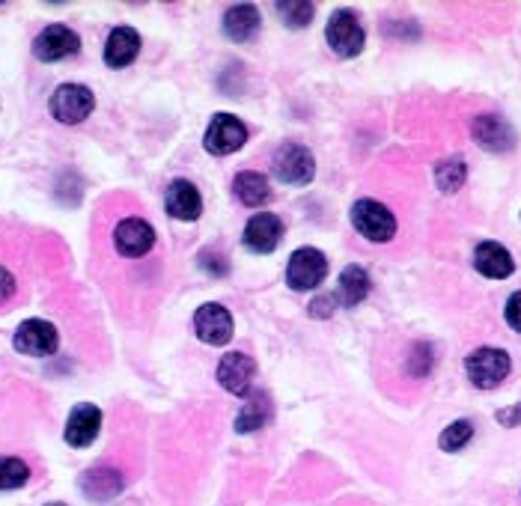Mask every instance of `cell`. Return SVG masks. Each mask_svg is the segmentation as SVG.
<instances>
[{
    "label": "cell",
    "instance_id": "cell-1",
    "mask_svg": "<svg viewBox=\"0 0 521 506\" xmlns=\"http://www.w3.org/2000/svg\"><path fill=\"white\" fill-rule=\"evenodd\" d=\"M96 108V96L90 87L84 84H60L54 93H51V102H48V111L57 123L63 126H78L84 123Z\"/></svg>",
    "mask_w": 521,
    "mask_h": 506
},
{
    "label": "cell",
    "instance_id": "cell-2",
    "mask_svg": "<svg viewBox=\"0 0 521 506\" xmlns=\"http://www.w3.org/2000/svg\"><path fill=\"white\" fill-rule=\"evenodd\" d=\"M510 367H513L510 355L504 349H492V346H483L465 358V373H468L471 384L480 390L501 387L504 379L510 376Z\"/></svg>",
    "mask_w": 521,
    "mask_h": 506
},
{
    "label": "cell",
    "instance_id": "cell-3",
    "mask_svg": "<svg viewBox=\"0 0 521 506\" xmlns=\"http://www.w3.org/2000/svg\"><path fill=\"white\" fill-rule=\"evenodd\" d=\"M352 224L364 239L379 242V245L391 242L396 236V218H393L391 209L379 200H358L352 206Z\"/></svg>",
    "mask_w": 521,
    "mask_h": 506
},
{
    "label": "cell",
    "instance_id": "cell-4",
    "mask_svg": "<svg viewBox=\"0 0 521 506\" xmlns=\"http://www.w3.org/2000/svg\"><path fill=\"white\" fill-rule=\"evenodd\" d=\"M325 39L337 57H358L367 45V33H364L361 21L349 9H340L331 15V21L325 27Z\"/></svg>",
    "mask_w": 521,
    "mask_h": 506
},
{
    "label": "cell",
    "instance_id": "cell-5",
    "mask_svg": "<svg viewBox=\"0 0 521 506\" xmlns=\"http://www.w3.org/2000/svg\"><path fill=\"white\" fill-rule=\"evenodd\" d=\"M271 170L280 182L286 185H307L316 173V161L310 155L307 146L301 143H283L274 158H271Z\"/></svg>",
    "mask_w": 521,
    "mask_h": 506
},
{
    "label": "cell",
    "instance_id": "cell-6",
    "mask_svg": "<svg viewBox=\"0 0 521 506\" xmlns=\"http://www.w3.org/2000/svg\"><path fill=\"white\" fill-rule=\"evenodd\" d=\"M12 346H15V352L30 355V358H48V355L57 352L60 334L45 319H27V322L18 325V331L12 337Z\"/></svg>",
    "mask_w": 521,
    "mask_h": 506
},
{
    "label": "cell",
    "instance_id": "cell-7",
    "mask_svg": "<svg viewBox=\"0 0 521 506\" xmlns=\"http://www.w3.org/2000/svg\"><path fill=\"white\" fill-rule=\"evenodd\" d=\"M328 274V259L319 248H301L289 256V265H286V283L295 289V292H307V289H316Z\"/></svg>",
    "mask_w": 521,
    "mask_h": 506
},
{
    "label": "cell",
    "instance_id": "cell-8",
    "mask_svg": "<svg viewBox=\"0 0 521 506\" xmlns=\"http://www.w3.org/2000/svg\"><path fill=\"white\" fill-rule=\"evenodd\" d=\"M78 51H81V36L66 24H48L33 42V54L42 63H57L66 57H75Z\"/></svg>",
    "mask_w": 521,
    "mask_h": 506
},
{
    "label": "cell",
    "instance_id": "cell-9",
    "mask_svg": "<svg viewBox=\"0 0 521 506\" xmlns=\"http://www.w3.org/2000/svg\"><path fill=\"white\" fill-rule=\"evenodd\" d=\"M248 140V126L233 117V114H215V120L206 128V149L212 155H230V152H239Z\"/></svg>",
    "mask_w": 521,
    "mask_h": 506
},
{
    "label": "cell",
    "instance_id": "cell-10",
    "mask_svg": "<svg viewBox=\"0 0 521 506\" xmlns=\"http://www.w3.org/2000/svg\"><path fill=\"white\" fill-rule=\"evenodd\" d=\"M102 432V411L93 405V402H81L72 408L69 420H66V429H63V438L69 447H90Z\"/></svg>",
    "mask_w": 521,
    "mask_h": 506
},
{
    "label": "cell",
    "instance_id": "cell-11",
    "mask_svg": "<svg viewBox=\"0 0 521 506\" xmlns=\"http://www.w3.org/2000/svg\"><path fill=\"white\" fill-rule=\"evenodd\" d=\"M194 328H197V337L203 343H209V346H227L230 337H233V316L221 304H203L194 313Z\"/></svg>",
    "mask_w": 521,
    "mask_h": 506
},
{
    "label": "cell",
    "instance_id": "cell-12",
    "mask_svg": "<svg viewBox=\"0 0 521 506\" xmlns=\"http://www.w3.org/2000/svg\"><path fill=\"white\" fill-rule=\"evenodd\" d=\"M254 376H257V364L245 352H230L218 364V381H221V387L230 390V393H236V396H245L251 390Z\"/></svg>",
    "mask_w": 521,
    "mask_h": 506
},
{
    "label": "cell",
    "instance_id": "cell-13",
    "mask_svg": "<svg viewBox=\"0 0 521 506\" xmlns=\"http://www.w3.org/2000/svg\"><path fill=\"white\" fill-rule=\"evenodd\" d=\"M164 209L170 218L176 221H197L203 215V197L200 191L185 182V179H176L167 185V194H164Z\"/></svg>",
    "mask_w": 521,
    "mask_h": 506
},
{
    "label": "cell",
    "instance_id": "cell-14",
    "mask_svg": "<svg viewBox=\"0 0 521 506\" xmlns=\"http://www.w3.org/2000/svg\"><path fill=\"white\" fill-rule=\"evenodd\" d=\"M283 242V221L271 212H257L245 224V248L254 253H271Z\"/></svg>",
    "mask_w": 521,
    "mask_h": 506
},
{
    "label": "cell",
    "instance_id": "cell-15",
    "mask_svg": "<svg viewBox=\"0 0 521 506\" xmlns=\"http://www.w3.org/2000/svg\"><path fill=\"white\" fill-rule=\"evenodd\" d=\"M114 245L123 256H143V253L152 251L155 245V230L143 221V218H126L117 224L114 230Z\"/></svg>",
    "mask_w": 521,
    "mask_h": 506
},
{
    "label": "cell",
    "instance_id": "cell-16",
    "mask_svg": "<svg viewBox=\"0 0 521 506\" xmlns=\"http://www.w3.org/2000/svg\"><path fill=\"white\" fill-rule=\"evenodd\" d=\"M123 489H126V480H123V474L114 471V468H93V471H87V474L81 477V492H84L90 501H96V504L114 501Z\"/></svg>",
    "mask_w": 521,
    "mask_h": 506
},
{
    "label": "cell",
    "instance_id": "cell-17",
    "mask_svg": "<svg viewBox=\"0 0 521 506\" xmlns=\"http://www.w3.org/2000/svg\"><path fill=\"white\" fill-rule=\"evenodd\" d=\"M474 137L483 149L492 152H507L516 143V131L510 128V123L498 114H483L474 120Z\"/></svg>",
    "mask_w": 521,
    "mask_h": 506
},
{
    "label": "cell",
    "instance_id": "cell-18",
    "mask_svg": "<svg viewBox=\"0 0 521 506\" xmlns=\"http://www.w3.org/2000/svg\"><path fill=\"white\" fill-rule=\"evenodd\" d=\"M474 268L483 274V277H492V280H504L516 271V259L513 253L507 251L504 245L498 242H483L477 245L474 251Z\"/></svg>",
    "mask_w": 521,
    "mask_h": 506
},
{
    "label": "cell",
    "instance_id": "cell-19",
    "mask_svg": "<svg viewBox=\"0 0 521 506\" xmlns=\"http://www.w3.org/2000/svg\"><path fill=\"white\" fill-rule=\"evenodd\" d=\"M137 54H140V36H137V30H131V27L111 30V36L105 42V63L111 69H126L129 63L137 60Z\"/></svg>",
    "mask_w": 521,
    "mask_h": 506
},
{
    "label": "cell",
    "instance_id": "cell-20",
    "mask_svg": "<svg viewBox=\"0 0 521 506\" xmlns=\"http://www.w3.org/2000/svg\"><path fill=\"white\" fill-rule=\"evenodd\" d=\"M224 33L233 42H251L260 33V9L251 3H236L224 15Z\"/></svg>",
    "mask_w": 521,
    "mask_h": 506
},
{
    "label": "cell",
    "instance_id": "cell-21",
    "mask_svg": "<svg viewBox=\"0 0 521 506\" xmlns=\"http://www.w3.org/2000/svg\"><path fill=\"white\" fill-rule=\"evenodd\" d=\"M233 194L242 206L248 209H260L271 200V185L268 179L257 173V170H242L236 179H233Z\"/></svg>",
    "mask_w": 521,
    "mask_h": 506
},
{
    "label": "cell",
    "instance_id": "cell-22",
    "mask_svg": "<svg viewBox=\"0 0 521 506\" xmlns=\"http://www.w3.org/2000/svg\"><path fill=\"white\" fill-rule=\"evenodd\" d=\"M370 295V274L361 265H346L337 283V301L343 307H358Z\"/></svg>",
    "mask_w": 521,
    "mask_h": 506
},
{
    "label": "cell",
    "instance_id": "cell-23",
    "mask_svg": "<svg viewBox=\"0 0 521 506\" xmlns=\"http://www.w3.org/2000/svg\"><path fill=\"white\" fill-rule=\"evenodd\" d=\"M271 399L265 396V393H257V396H251L245 405H242V411H239V417H236V432L239 435H251V432H260L262 426H268V420H271Z\"/></svg>",
    "mask_w": 521,
    "mask_h": 506
},
{
    "label": "cell",
    "instance_id": "cell-24",
    "mask_svg": "<svg viewBox=\"0 0 521 506\" xmlns=\"http://www.w3.org/2000/svg\"><path fill=\"white\" fill-rule=\"evenodd\" d=\"M30 480V468L24 459L18 456H0V492H12L27 486Z\"/></svg>",
    "mask_w": 521,
    "mask_h": 506
},
{
    "label": "cell",
    "instance_id": "cell-25",
    "mask_svg": "<svg viewBox=\"0 0 521 506\" xmlns=\"http://www.w3.org/2000/svg\"><path fill=\"white\" fill-rule=\"evenodd\" d=\"M313 12H316V6L310 0H280L277 3V15L283 18L286 27H295V30L307 27L313 21Z\"/></svg>",
    "mask_w": 521,
    "mask_h": 506
},
{
    "label": "cell",
    "instance_id": "cell-26",
    "mask_svg": "<svg viewBox=\"0 0 521 506\" xmlns=\"http://www.w3.org/2000/svg\"><path fill=\"white\" fill-rule=\"evenodd\" d=\"M471 438H474V423H471V420H456V423H450V426L441 432L438 447H441L444 453H459L462 447L471 444Z\"/></svg>",
    "mask_w": 521,
    "mask_h": 506
},
{
    "label": "cell",
    "instance_id": "cell-27",
    "mask_svg": "<svg viewBox=\"0 0 521 506\" xmlns=\"http://www.w3.org/2000/svg\"><path fill=\"white\" fill-rule=\"evenodd\" d=\"M465 176H468V167L462 158H450V161H441L438 170H435V179H438V188L453 194L465 185Z\"/></svg>",
    "mask_w": 521,
    "mask_h": 506
},
{
    "label": "cell",
    "instance_id": "cell-28",
    "mask_svg": "<svg viewBox=\"0 0 521 506\" xmlns=\"http://www.w3.org/2000/svg\"><path fill=\"white\" fill-rule=\"evenodd\" d=\"M200 265H203V271H209V274H215V277H224V274L230 271V262L215 251L203 253V256H200Z\"/></svg>",
    "mask_w": 521,
    "mask_h": 506
},
{
    "label": "cell",
    "instance_id": "cell-29",
    "mask_svg": "<svg viewBox=\"0 0 521 506\" xmlns=\"http://www.w3.org/2000/svg\"><path fill=\"white\" fill-rule=\"evenodd\" d=\"M504 316H507V325H510L513 331H519V334H521V292H516V295H510V301H507V310H504Z\"/></svg>",
    "mask_w": 521,
    "mask_h": 506
},
{
    "label": "cell",
    "instance_id": "cell-30",
    "mask_svg": "<svg viewBox=\"0 0 521 506\" xmlns=\"http://www.w3.org/2000/svg\"><path fill=\"white\" fill-rule=\"evenodd\" d=\"M334 304H337V295H322V298H316L313 304H310V316H316V319H328L331 313H334Z\"/></svg>",
    "mask_w": 521,
    "mask_h": 506
},
{
    "label": "cell",
    "instance_id": "cell-31",
    "mask_svg": "<svg viewBox=\"0 0 521 506\" xmlns=\"http://www.w3.org/2000/svg\"><path fill=\"white\" fill-rule=\"evenodd\" d=\"M15 295V277L0 265V304H6Z\"/></svg>",
    "mask_w": 521,
    "mask_h": 506
},
{
    "label": "cell",
    "instance_id": "cell-32",
    "mask_svg": "<svg viewBox=\"0 0 521 506\" xmlns=\"http://www.w3.org/2000/svg\"><path fill=\"white\" fill-rule=\"evenodd\" d=\"M45 506H66V504H45Z\"/></svg>",
    "mask_w": 521,
    "mask_h": 506
}]
</instances>
